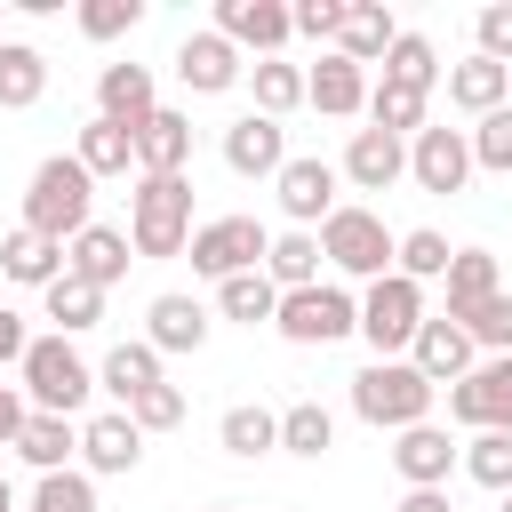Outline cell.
Listing matches in <instances>:
<instances>
[{"label":"cell","instance_id":"cell-1","mask_svg":"<svg viewBox=\"0 0 512 512\" xmlns=\"http://www.w3.org/2000/svg\"><path fill=\"white\" fill-rule=\"evenodd\" d=\"M96 176L72 160V152H48L40 168H32V184H24V232H40V240H80L96 216Z\"/></svg>","mask_w":512,"mask_h":512},{"label":"cell","instance_id":"cell-2","mask_svg":"<svg viewBox=\"0 0 512 512\" xmlns=\"http://www.w3.org/2000/svg\"><path fill=\"white\" fill-rule=\"evenodd\" d=\"M16 392L32 400V416H80L96 392V368L72 352V336H32L16 360Z\"/></svg>","mask_w":512,"mask_h":512},{"label":"cell","instance_id":"cell-3","mask_svg":"<svg viewBox=\"0 0 512 512\" xmlns=\"http://www.w3.org/2000/svg\"><path fill=\"white\" fill-rule=\"evenodd\" d=\"M128 248L136 256H184L192 248V176H136V192H128Z\"/></svg>","mask_w":512,"mask_h":512},{"label":"cell","instance_id":"cell-4","mask_svg":"<svg viewBox=\"0 0 512 512\" xmlns=\"http://www.w3.org/2000/svg\"><path fill=\"white\" fill-rule=\"evenodd\" d=\"M432 384L408 368V360H368L352 376V416L376 424V432H408V424H432Z\"/></svg>","mask_w":512,"mask_h":512},{"label":"cell","instance_id":"cell-5","mask_svg":"<svg viewBox=\"0 0 512 512\" xmlns=\"http://www.w3.org/2000/svg\"><path fill=\"white\" fill-rule=\"evenodd\" d=\"M392 240H400V232H384V216L360 208V200H336V216L320 224V256H328L344 280H384V272H392Z\"/></svg>","mask_w":512,"mask_h":512},{"label":"cell","instance_id":"cell-6","mask_svg":"<svg viewBox=\"0 0 512 512\" xmlns=\"http://www.w3.org/2000/svg\"><path fill=\"white\" fill-rule=\"evenodd\" d=\"M416 328H424V288H416V280L384 272V280L360 288V328H352V336H368L376 360H400V352L416 344Z\"/></svg>","mask_w":512,"mask_h":512},{"label":"cell","instance_id":"cell-7","mask_svg":"<svg viewBox=\"0 0 512 512\" xmlns=\"http://www.w3.org/2000/svg\"><path fill=\"white\" fill-rule=\"evenodd\" d=\"M272 328H280L288 344H344V336L360 328V296H352V288H336V280H312V288L280 296Z\"/></svg>","mask_w":512,"mask_h":512},{"label":"cell","instance_id":"cell-8","mask_svg":"<svg viewBox=\"0 0 512 512\" xmlns=\"http://www.w3.org/2000/svg\"><path fill=\"white\" fill-rule=\"evenodd\" d=\"M264 248H272V232L256 216H208V224H192L184 256L200 280H232V272H264Z\"/></svg>","mask_w":512,"mask_h":512},{"label":"cell","instance_id":"cell-9","mask_svg":"<svg viewBox=\"0 0 512 512\" xmlns=\"http://www.w3.org/2000/svg\"><path fill=\"white\" fill-rule=\"evenodd\" d=\"M448 416L464 432H512V352L472 360V376L448 384Z\"/></svg>","mask_w":512,"mask_h":512},{"label":"cell","instance_id":"cell-10","mask_svg":"<svg viewBox=\"0 0 512 512\" xmlns=\"http://www.w3.org/2000/svg\"><path fill=\"white\" fill-rule=\"evenodd\" d=\"M336 160H320V152H288V168L272 176V192H280V216L296 224V232H320L328 216H336Z\"/></svg>","mask_w":512,"mask_h":512},{"label":"cell","instance_id":"cell-11","mask_svg":"<svg viewBox=\"0 0 512 512\" xmlns=\"http://www.w3.org/2000/svg\"><path fill=\"white\" fill-rule=\"evenodd\" d=\"M400 360H408L432 392H448L456 376H472V360H480V352H472V336H464L448 312H424V328H416V344H408Z\"/></svg>","mask_w":512,"mask_h":512},{"label":"cell","instance_id":"cell-12","mask_svg":"<svg viewBox=\"0 0 512 512\" xmlns=\"http://www.w3.org/2000/svg\"><path fill=\"white\" fill-rule=\"evenodd\" d=\"M408 176H416V192H464V176H472V144H464V128H416L408 136Z\"/></svg>","mask_w":512,"mask_h":512},{"label":"cell","instance_id":"cell-13","mask_svg":"<svg viewBox=\"0 0 512 512\" xmlns=\"http://www.w3.org/2000/svg\"><path fill=\"white\" fill-rule=\"evenodd\" d=\"M176 80H184L192 96H224V88L248 80V64H240V48L208 24V32H184V48H176Z\"/></svg>","mask_w":512,"mask_h":512},{"label":"cell","instance_id":"cell-14","mask_svg":"<svg viewBox=\"0 0 512 512\" xmlns=\"http://www.w3.org/2000/svg\"><path fill=\"white\" fill-rule=\"evenodd\" d=\"M136 464H144V432H136L120 408H104V416L80 424V472H88V480H120V472H136Z\"/></svg>","mask_w":512,"mask_h":512},{"label":"cell","instance_id":"cell-15","mask_svg":"<svg viewBox=\"0 0 512 512\" xmlns=\"http://www.w3.org/2000/svg\"><path fill=\"white\" fill-rule=\"evenodd\" d=\"M336 176H344L352 192H392V184L408 176V144H400V136H384V128H352V144H344Z\"/></svg>","mask_w":512,"mask_h":512},{"label":"cell","instance_id":"cell-16","mask_svg":"<svg viewBox=\"0 0 512 512\" xmlns=\"http://www.w3.org/2000/svg\"><path fill=\"white\" fill-rule=\"evenodd\" d=\"M208 328H216V320H208V304H200V296H184V288H168V296H152V304H144V344H152L160 360H168V352H200V344H208Z\"/></svg>","mask_w":512,"mask_h":512},{"label":"cell","instance_id":"cell-17","mask_svg":"<svg viewBox=\"0 0 512 512\" xmlns=\"http://www.w3.org/2000/svg\"><path fill=\"white\" fill-rule=\"evenodd\" d=\"M216 32H224L232 48H256V64H264V56H280V48L296 40L280 0H216Z\"/></svg>","mask_w":512,"mask_h":512},{"label":"cell","instance_id":"cell-18","mask_svg":"<svg viewBox=\"0 0 512 512\" xmlns=\"http://www.w3.org/2000/svg\"><path fill=\"white\" fill-rule=\"evenodd\" d=\"M224 168H232V176H280V168H288V128L264 120V112H240V120L224 128Z\"/></svg>","mask_w":512,"mask_h":512},{"label":"cell","instance_id":"cell-19","mask_svg":"<svg viewBox=\"0 0 512 512\" xmlns=\"http://www.w3.org/2000/svg\"><path fill=\"white\" fill-rule=\"evenodd\" d=\"M392 472H400L408 488H448V472H456L448 424H408V432H392Z\"/></svg>","mask_w":512,"mask_h":512},{"label":"cell","instance_id":"cell-20","mask_svg":"<svg viewBox=\"0 0 512 512\" xmlns=\"http://www.w3.org/2000/svg\"><path fill=\"white\" fill-rule=\"evenodd\" d=\"M192 168V112H152L136 120V176H184Z\"/></svg>","mask_w":512,"mask_h":512},{"label":"cell","instance_id":"cell-21","mask_svg":"<svg viewBox=\"0 0 512 512\" xmlns=\"http://www.w3.org/2000/svg\"><path fill=\"white\" fill-rule=\"evenodd\" d=\"M304 104L312 112H328V120H352V112H368V72L352 64V56H320L312 72H304Z\"/></svg>","mask_w":512,"mask_h":512},{"label":"cell","instance_id":"cell-22","mask_svg":"<svg viewBox=\"0 0 512 512\" xmlns=\"http://www.w3.org/2000/svg\"><path fill=\"white\" fill-rule=\"evenodd\" d=\"M152 112H160L152 64H104V72H96V120H120V128H136V120H152Z\"/></svg>","mask_w":512,"mask_h":512},{"label":"cell","instance_id":"cell-23","mask_svg":"<svg viewBox=\"0 0 512 512\" xmlns=\"http://www.w3.org/2000/svg\"><path fill=\"white\" fill-rule=\"evenodd\" d=\"M128 232H112V224H88L80 240H64V272L72 280H88V288H112V280H128Z\"/></svg>","mask_w":512,"mask_h":512},{"label":"cell","instance_id":"cell-24","mask_svg":"<svg viewBox=\"0 0 512 512\" xmlns=\"http://www.w3.org/2000/svg\"><path fill=\"white\" fill-rule=\"evenodd\" d=\"M400 40V16L384 8V0H344V32H336V56H352L360 72L368 64H384V48Z\"/></svg>","mask_w":512,"mask_h":512},{"label":"cell","instance_id":"cell-25","mask_svg":"<svg viewBox=\"0 0 512 512\" xmlns=\"http://www.w3.org/2000/svg\"><path fill=\"white\" fill-rule=\"evenodd\" d=\"M440 80H448V104H456V112H472V120H488V112H504V104H512V72H504V64H488V56H464V64H448Z\"/></svg>","mask_w":512,"mask_h":512},{"label":"cell","instance_id":"cell-26","mask_svg":"<svg viewBox=\"0 0 512 512\" xmlns=\"http://www.w3.org/2000/svg\"><path fill=\"white\" fill-rule=\"evenodd\" d=\"M152 384H168V376H160V352H152L144 336H136V344H112V352L96 360V392H112L120 408H128L136 392H152Z\"/></svg>","mask_w":512,"mask_h":512},{"label":"cell","instance_id":"cell-27","mask_svg":"<svg viewBox=\"0 0 512 512\" xmlns=\"http://www.w3.org/2000/svg\"><path fill=\"white\" fill-rule=\"evenodd\" d=\"M216 448H224V456H240V464H256V456H272V448H280V416H272V408H256V400H232V408L216 416Z\"/></svg>","mask_w":512,"mask_h":512},{"label":"cell","instance_id":"cell-28","mask_svg":"<svg viewBox=\"0 0 512 512\" xmlns=\"http://www.w3.org/2000/svg\"><path fill=\"white\" fill-rule=\"evenodd\" d=\"M0 272L16 280V288H48V280H64V240H40V232H8L0 240Z\"/></svg>","mask_w":512,"mask_h":512},{"label":"cell","instance_id":"cell-29","mask_svg":"<svg viewBox=\"0 0 512 512\" xmlns=\"http://www.w3.org/2000/svg\"><path fill=\"white\" fill-rule=\"evenodd\" d=\"M264 280L280 288V296H296V288H312L320 280V232H272V248H264Z\"/></svg>","mask_w":512,"mask_h":512},{"label":"cell","instance_id":"cell-30","mask_svg":"<svg viewBox=\"0 0 512 512\" xmlns=\"http://www.w3.org/2000/svg\"><path fill=\"white\" fill-rule=\"evenodd\" d=\"M440 288H448V320H464V312H480V304L504 288V272H496V256H488V248H456Z\"/></svg>","mask_w":512,"mask_h":512},{"label":"cell","instance_id":"cell-31","mask_svg":"<svg viewBox=\"0 0 512 512\" xmlns=\"http://www.w3.org/2000/svg\"><path fill=\"white\" fill-rule=\"evenodd\" d=\"M16 456H24L32 472H72V456H80V424H72V416H24Z\"/></svg>","mask_w":512,"mask_h":512},{"label":"cell","instance_id":"cell-32","mask_svg":"<svg viewBox=\"0 0 512 512\" xmlns=\"http://www.w3.org/2000/svg\"><path fill=\"white\" fill-rule=\"evenodd\" d=\"M48 96V56L32 40H0V112H32Z\"/></svg>","mask_w":512,"mask_h":512},{"label":"cell","instance_id":"cell-33","mask_svg":"<svg viewBox=\"0 0 512 512\" xmlns=\"http://www.w3.org/2000/svg\"><path fill=\"white\" fill-rule=\"evenodd\" d=\"M368 128H384V136H416V128H432V96L424 88H392V80H368Z\"/></svg>","mask_w":512,"mask_h":512},{"label":"cell","instance_id":"cell-34","mask_svg":"<svg viewBox=\"0 0 512 512\" xmlns=\"http://www.w3.org/2000/svg\"><path fill=\"white\" fill-rule=\"evenodd\" d=\"M72 160L104 184V176H128L136 168V128H120V120H88L80 128V144H72Z\"/></svg>","mask_w":512,"mask_h":512},{"label":"cell","instance_id":"cell-35","mask_svg":"<svg viewBox=\"0 0 512 512\" xmlns=\"http://www.w3.org/2000/svg\"><path fill=\"white\" fill-rule=\"evenodd\" d=\"M216 312H224V320H240V328H272L280 288H272L264 272H232V280H216Z\"/></svg>","mask_w":512,"mask_h":512},{"label":"cell","instance_id":"cell-36","mask_svg":"<svg viewBox=\"0 0 512 512\" xmlns=\"http://www.w3.org/2000/svg\"><path fill=\"white\" fill-rule=\"evenodd\" d=\"M248 88H256V112H264V120H288V112L304 104V64L264 56V64H248Z\"/></svg>","mask_w":512,"mask_h":512},{"label":"cell","instance_id":"cell-37","mask_svg":"<svg viewBox=\"0 0 512 512\" xmlns=\"http://www.w3.org/2000/svg\"><path fill=\"white\" fill-rule=\"evenodd\" d=\"M448 256H456V248H448V232H432V224H416V232L392 240V272L416 280V288H424V280H448Z\"/></svg>","mask_w":512,"mask_h":512},{"label":"cell","instance_id":"cell-38","mask_svg":"<svg viewBox=\"0 0 512 512\" xmlns=\"http://www.w3.org/2000/svg\"><path fill=\"white\" fill-rule=\"evenodd\" d=\"M40 304H48V320H56V336H80V328H96L104 320V288H88V280H48L40 288Z\"/></svg>","mask_w":512,"mask_h":512},{"label":"cell","instance_id":"cell-39","mask_svg":"<svg viewBox=\"0 0 512 512\" xmlns=\"http://www.w3.org/2000/svg\"><path fill=\"white\" fill-rule=\"evenodd\" d=\"M280 448H288V456H304V464H320V456L336 448V416H328L320 400H296V408H280Z\"/></svg>","mask_w":512,"mask_h":512},{"label":"cell","instance_id":"cell-40","mask_svg":"<svg viewBox=\"0 0 512 512\" xmlns=\"http://www.w3.org/2000/svg\"><path fill=\"white\" fill-rule=\"evenodd\" d=\"M384 80H392V88H424V96H432V88H440V48H432L424 32H400V40L384 48Z\"/></svg>","mask_w":512,"mask_h":512},{"label":"cell","instance_id":"cell-41","mask_svg":"<svg viewBox=\"0 0 512 512\" xmlns=\"http://www.w3.org/2000/svg\"><path fill=\"white\" fill-rule=\"evenodd\" d=\"M456 464H464L488 496H512V432H472V440L456 448Z\"/></svg>","mask_w":512,"mask_h":512},{"label":"cell","instance_id":"cell-42","mask_svg":"<svg viewBox=\"0 0 512 512\" xmlns=\"http://www.w3.org/2000/svg\"><path fill=\"white\" fill-rule=\"evenodd\" d=\"M456 328L472 336V352H480V360H496V352H512V288H496V296H488L480 312H464Z\"/></svg>","mask_w":512,"mask_h":512},{"label":"cell","instance_id":"cell-43","mask_svg":"<svg viewBox=\"0 0 512 512\" xmlns=\"http://www.w3.org/2000/svg\"><path fill=\"white\" fill-rule=\"evenodd\" d=\"M24 512H96V480H88L80 464H72V472H40Z\"/></svg>","mask_w":512,"mask_h":512},{"label":"cell","instance_id":"cell-44","mask_svg":"<svg viewBox=\"0 0 512 512\" xmlns=\"http://www.w3.org/2000/svg\"><path fill=\"white\" fill-rule=\"evenodd\" d=\"M464 144H472V168L512 176V104H504V112H488V120H472V128H464Z\"/></svg>","mask_w":512,"mask_h":512},{"label":"cell","instance_id":"cell-45","mask_svg":"<svg viewBox=\"0 0 512 512\" xmlns=\"http://www.w3.org/2000/svg\"><path fill=\"white\" fill-rule=\"evenodd\" d=\"M72 24H80L88 40H120V32H136V24H144V0H80V8H72Z\"/></svg>","mask_w":512,"mask_h":512},{"label":"cell","instance_id":"cell-46","mask_svg":"<svg viewBox=\"0 0 512 512\" xmlns=\"http://www.w3.org/2000/svg\"><path fill=\"white\" fill-rule=\"evenodd\" d=\"M120 416H128L136 432H176V424H184V392H176V384H152V392H136Z\"/></svg>","mask_w":512,"mask_h":512},{"label":"cell","instance_id":"cell-47","mask_svg":"<svg viewBox=\"0 0 512 512\" xmlns=\"http://www.w3.org/2000/svg\"><path fill=\"white\" fill-rule=\"evenodd\" d=\"M472 56H488V64L512 72V0H496V8L472 16Z\"/></svg>","mask_w":512,"mask_h":512},{"label":"cell","instance_id":"cell-48","mask_svg":"<svg viewBox=\"0 0 512 512\" xmlns=\"http://www.w3.org/2000/svg\"><path fill=\"white\" fill-rule=\"evenodd\" d=\"M288 32L336 48V32H344V0H296V8H288Z\"/></svg>","mask_w":512,"mask_h":512},{"label":"cell","instance_id":"cell-49","mask_svg":"<svg viewBox=\"0 0 512 512\" xmlns=\"http://www.w3.org/2000/svg\"><path fill=\"white\" fill-rule=\"evenodd\" d=\"M24 416H32V400H24L16 384H0V448H16V432H24Z\"/></svg>","mask_w":512,"mask_h":512},{"label":"cell","instance_id":"cell-50","mask_svg":"<svg viewBox=\"0 0 512 512\" xmlns=\"http://www.w3.org/2000/svg\"><path fill=\"white\" fill-rule=\"evenodd\" d=\"M24 344H32V336H24V320L0 304V368H16V360H24Z\"/></svg>","mask_w":512,"mask_h":512},{"label":"cell","instance_id":"cell-51","mask_svg":"<svg viewBox=\"0 0 512 512\" xmlns=\"http://www.w3.org/2000/svg\"><path fill=\"white\" fill-rule=\"evenodd\" d=\"M392 512H456V504H448V488H408Z\"/></svg>","mask_w":512,"mask_h":512},{"label":"cell","instance_id":"cell-52","mask_svg":"<svg viewBox=\"0 0 512 512\" xmlns=\"http://www.w3.org/2000/svg\"><path fill=\"white\" fill-rule=\"evenodd\" d=\"M0 512H16V488H8V472H0Z\"/></svg>","mask_w":512,"mask_h":512},{"label":"cell","instance_id":"cell-53","mask_svg":"<svg viewBox=\"0 0 512 512\" xmlns=\"http://www.w3.org/2000/svg\"><path fill=\"white\" fill-rule=\"evenodd\" d=\"M0 40H8V8H0Z\"/></svg>","mask_w":512,"mask_h":512},{"label":"cell","instance_id":"cell-54","mask_svg":"<svg viewBox=\"0 0 512 512\" xmlns=\"http://www.w3.org/2000/svg\"><path fill=\"white\" fill-rule=\"evenodd\" d=\"M504 512H512V496H504Z\"/></svg>","mask_w":512,"mask_h":512}]
</instances>
